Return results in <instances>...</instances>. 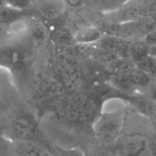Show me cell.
Returning <instances> with one entry per match:
<instances>
[{
	"instance_id": "obj_4",
	"label": "cell",
	"mask_w": 156,
	"mask_h": 156,
	"mask_svg": "<svg viewBox=\"0 0 156 156\" xmlns=\"http://www.w3.org/2000/svg\"><path fill=\"white\" fill-rule=\"evenodd\" d=\"M145 16L140 2L129 3L121 9L115 18L119 23L138 20Z\"/></svg>"
},
{
	"instance_id": "obj_22",
	"label": "cell",
	"mask_w": 156,
	"mask_h": 156,
	"mask_svg": "<svg viewBox=\"0 0 156 156\" xmlns=\"http://www.w3.org/2000/svg\"><path fill=\"white\" fill-rule=\"evenodd\" d=\"M4 4H5L4 3V0H0V6L2 5H4Z\"/></svg>"
},
{
	"instance_id": "obj_17",
	"label": "cell",
	"mask_w": 156,
	"mask_h": 156,
	"mask_svg": "<svg viewBox=\"0 0 156 156\" xmlns=\"http://www.w3.org/2000/svg\"><path fill=\"white\" fill-rule=\"evenodd\" d=\"M4 3L19 10L27 8L31 3V0H4Z\"/></svg>"
},
{
	"instance_id": "obj_24",
	"label": "cell",
	"mask_w": 156,
	"mask_h": 156,
	"mask_svg": "<svg viewBox=\"0 0 156 156\" xmlns=\"http://www.w3.org/2000/svg\"><path fill=\"white\" fill-rule=\"evenodd\" d=\"M155 79H156V78H155Z\"/></svg>"
},
{
	"instance_id": "obj_12",
	"label": "cell",
	"mask_w": 156,
	"mask_h": 156,
	"mask_svg": "<svg viewBox=\"0 0 156 156\" xmlns=\"http://www.w3.org/2000/svg\"><path fill=\"white\" fill-rule=\"evenodd\" d=\"M109 78L112 85L121 91H133L136 87L127 74L111 73Z\"/></svg>"
},
{
	"instance_id": "obj_21",
	"label": "cell",
	"mask_w": 156,
	"mask_h": 156,
	"mask_svg": "<svg viewBox=\"0 0 156 156\" xmlns=\"http://www.w3.org/2000/svg\"><path fill=\"white\" fill-rule=\"evenodd\" d=\"M143 1H145V2H154V1H155L156 0H143Z\"/></svg>"
},
{
	"instance_id": "obj_5",
	"label": "cell",
	"mask_w": 156,
	"mask_h": 156,
	"mask_svg": "<svg viewBox=\"0 0 156 156\" xmlns=\"http://www.w3.org/2000/svg\"><path fill=\"white\" fill-rule=\"evenodd\" d=\"M73 35L76 43L87 44L98 41L102 37V34L98 27L89 25L77 30Z\"/></svg>"
},
{
	"instance_id": "obj_19",
	"label": "cell",
	"mask_w": 156,
	"mask_h": 156,
	"mask_svg": "<svg viewBox=\"0 0 156 156\" xmlns=\"http://www.w3.org/2000/svg\"><path fill=\"white\" fill-rule=\"evenodd\" d=\"M149 15L156 20V1L151 4L149 10Z\"/></svg>"
},
{
	"instance_id": "obj_9",
	"label": "cell",
	"mask_w": 156,
	"mask_h": 156,
	"mask_svg": "<svg viewBox=\"0 0 156 156\" xmlns=\"http://www.w3.org/2000/svg\"><path fill=\"white\" fill-rule=\"evenodd\" d=\"M23 13L21 10H19L8 5L0 6V25L11 24L21 20Z\"/></svg>"
},
{
	"instance_id": "obj_15",
	"label": "cell",
	"mask_w": 156,
	"mask_h": 156,
	"mask_svg": "<svg viewBox=\"0 0 156 156\" xmlns=\"http://www.w3.org/2000/svg\"><path fill=\"white\" fill-rule=\"evenodd\" d=\"M119 23L114 17H107L102 19L98 27L102 35L118 36Z\"/></svg>"
},
{
	"instance_id": "obj_8",
	"label": "cell",
	"mask_w": 156,
	"mask_h": 156,
	"mask_svg": "<svg viewBox=\"0 0 156 156\" xmlns=\"http://www.w3.org/2000/svg\"><path fill=\"white\" fill-rule=\"evenodd\" d=\"M107 64L111 73L122 74H127L136 66L130 58L122 57H118Z\"/></svg>"
},
{
	"instance_id": "obj_6",
	"label": "cell",
	"mask_w": 156,
	"mask_h": 156,
	"mask_svg": "<svg viewBox=\"0 0 156 156\" xmlns=\"http://www.w3.org/2000/svg\"><path fill=\"white\" fill-rule=\"evenodd\" d=\"M76 67L63 68L60 73L61 82L65 88L70 90L77 89L82 83V77Z\"/></svg>"
},
{
	"instance_id": "obj_3",
	"label": "cell",
	"mask_w": 156,
	"mask_h": 156,
	"mask_svg": "<svg viewBox=\"0 0 156 156\" xmlns=\"http://www.w3.org/2000/svg\"><path fill=\"white\" fill-rule=\"evenodd\" d=\"M28 28L32 38L38 44L45 42L50 34L49 29L46 22L37 17L31 18L29 20Z\"/></svg>"
},
{
	"instance_id": "obj_10",
	"label": "cell",
	"mask_w": 156,
	"mask_h": 156,
	"mask_svg": "<svg viewBox=\"0 0 156 156\" xmlns=\"http://www.w3.org/2000/svg\"><path fill=\"white\" fill-rule=\"evenodd\" d=\"M18 154L22 155H49L42 147L37 146L31 140H18L15 144Z\"/></svg>"
},
{
	"instance_id": "obj_7",
	"label": "cell",
	"mask_w": 156,
	"mask_h": 156,
	"mask_svg": "<svg viewBox=\"0 0 156 156\" xmlns=\"http://www.w3.org/2000/svg\"><path fill=\"white\" fill-rule=\"evenodd\" d=\"M63 10V5L57 1H49L43 3L39 7L43 18L49 21H54L61 16Z\"/></svg>"
},
{
	"instance_id": "obj_16",
	"label": "cell",
	"mask_w": 156,
	"mask_h": 156,
	"mask_svg": "<svg viewBox=\"0 0 156 156\" xmlns=\"http://www.w3.org/2000/svg\"><path fill=\"white\" fill-rule=\"evenodd\" d=\"M65 25L74 34L77 30L91 24L81 15L71 14L66 18Z\"/></svg>"
},
{
	"instance_id": "obj_23",
	"label": "cell",
	"mask_w": 156,
	"mask_h": 156,
	"mask_svg": "<svg viewBox=\"0 0 156 156\" xmlns=\"http://www.w3.org/2000/svg\"><path fill=\"white\" fill-rule=\"evenodd\" d=\"M155 154H156V146H155Z\"/></svg>"
},
{
	"instance_id": "obj_13",
	"label": "cell",
	"mask_w": 156,
	"mask_h": 156,
	"mask_svg": "<svg viewBox=\"0 0 156 156\" xmlns=\"http://www.w3.org/2000/svg\"><path fill=\"white\" fill-rule=\"evenodd\" d=\"M128 76L136 87H145L151 82V74L135 66L128 74Z\"/></svg>"
},
{
	"instance_id": "obj_1",
	"label": "cell",
	"mask_w": 156,
	"mask_h": 156,
	"mask_svg": "<svg viewBox=\"0 0 156 156\" xmlns=\"http://www.w3.org/2000/svg\"><path fill=\"white\" fill-rule=\"evenodd\" d=\"M124 122L122 108L105 112L95 124L98 136L105 141H113L119 136Z\"/></svg>"
},
{
	"instance_id": "obj_2",
	"label": "cell",
	"mask_w": 156,
	"mask_h": 156,
	"mask_svg": "<svg viewBox=\"0 0 156 156\" xmlns=\"http://www.w3.org/2000/svg\"><path fill=\"white\" fill-rule=\"evenodd\" d=\"M11 130L18 140H32L35 133V127L29 117L21 115L12 121Z\"/></svg>"
},
{
	"instance_id": "obj_11",
	"label": "cell",
	"mask_w": 156,
	"mask_h": 156,
	"mask_svg": "<svg viewBox=\"0 0 156 156\" xmlns=\"http://www.w3.org/2000/svg\"><path fill=\"white\" fill-rule=\"evenodd\" d=\"M149 46L147 45L143 40H135L130 41L129 49V57L133 62L138 60L142 57L149 54Z\"/></svg>"
},
{
	"instance_id": "obj_18",
	"label": "cell",
	"mask_w": 156,
	"mask_h": 156,
	"mask_svg": "<svg viewBox=\"0 0 156 156\" xmlns=\"http://www.w3.org/2000/svg\"><path fill=\"white\" fill-rule=\"evenodd\" d=\"M143 41L149 46H156V29L145 34Z\"/></svg>"
},
{
	"instance_id": "obj_14",
	"label": "cell",
	"mask_w": 156,
	"mask_h": 156,
	"mask_svg": "<svg viewBox=\"0 0 156 156\" xmlns=\"http://www.w3.org/2000/svg\"><path fill=\"white\" fill-rule=\"evenodd\" d=\"M133 102L136 108L148 117H151L156 113V102L151 98H138Z\"/></svg>"
},
{
	"instance_id": "obj_20",
	"label": "cell",
	"mask_w": 156,
	"mask_h": 156,
	"mask_svg": "<svg viewBox=\"0 0 156 156\" xmlns=\"http://www.w3.org/2000/svg\"><path fill=\"white\" fill-rule=\"evenodd\" d=\"M149 55L151 57L156 58V46H149Z\"/></svg>"
}]
</instances>
